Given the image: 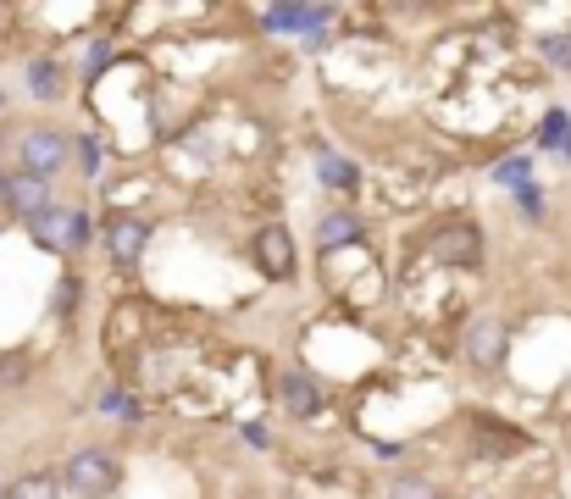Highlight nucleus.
Listing matches in <instances>:
<instances>
[{
    "label": "nucleus",
    "mask_w": 571,
    "mask_h": 499,
    "mask_svg": "<svg viewBox=\"0 0 571 499\" xmlns=\"http://www.w3.org/2000/svg\"><path fill=\"white\" fill-rule=\"evenodd\" d=\"M256 267H261L272 283L294 278V233H289L283 222H267V228L256 233Z\"/></svg>",
    "instance_id": "7"
},
{
    "label": "nucleus",
    "mask_w": 571,
    "mask_h": 499,
    "mask_svg": "<svg viewBox=\"0 0 571 499\" xmlns=\"http://www.w3.org/2000/svg\"><path fill=\"white\" fill-rule=\"evenodd\" d=\"M7 499H61V477L56 472H28V477L12 483Z\"/></svg>",
    "instance_id": "12"
},
{
    "label": "nucleus",
    "mask_w": 571,
    "mask_h": 499,
    "mask_svg": "<svg viewBox=\"0 0 571 499\" xmlns=\"http://www.w3.org/2000/svg\"><path fill=\"white\" fill-rule=\"evenodd\" d=\"M278 399H283V410L294 416V422H305V416H316L322 405H328V394H322V383H316L311 372H283Z\"/></svg>",
    "instance_id": "8"
},
{
    "label": "nucleus",
    "mask_w": 571,
    "mask_h": 499,
    "mask_svg": "<svg viewBox=\"0 0 571 499\" xmlns=\"http://www.w3.org/2000/svg\"><path fill=\"white\" fill-rule=\"evenodd\" d=\"M7 184H12V173H7V166H0V206H7Z\"/></svg>",
    "instance_id": "20"
},
{
    "label": "nucleus",
    "mask_w": 571,
    "mask_h": 499,
    "mask_svg": "<svg viewBox=\"0 0 571 499\" xmlns=\"http://www.w3.org/2000/svg\"><path fill=\"white\" fill-rule=\"evenodd\" d=\"M28 239L39 250H50V256H72V250H84L90 244V211H78V206H50L28 222Z\"/></svg>",
    "instance_id": "2"
},
{
    "label": "nucleus",
    "mask_w": 571,
    "mask_h": 499,
    "mask_svg": "<svg viewBox=\"0 0 571 499\" xmlns=\"http://www.w3.org/2000/svg\"><path fill=\"white\" fill-rule=\"evenodd\" d=\"M566 128H571V117H566V112H549V123H544V144H560Z\"/></svg>",
    "instance_id": "17"
},
{
    "label": "nucleus",
    "mask_w": 571,
    "mask_h": 499,
    "mask_svg": "<svg viewBox=\"0 0 571 499\" xmlns=\"http://www.w3.org/2000/svg\"><path fill=\"white\" fill-rule=\"evenodd\" d=\"M28 95L34 101H61V67L56 61H45V56L28 61Z\"/></svg>",
    "instance_id": "10"
},
{
    "label": "nucleus",
    "mask_w": 571,
    "mask_h": 499,
    "mask_svg": "<svg viewBox=\"0 0 571 499\" xmlns=\"http://www.w3.org/2000/svg\"><path fill=\"white\" fill-rule=\"evenodd\" d=\"M505 350H511V327L500 316H477L461 339V361L471 372H500L505 367Z\"/></svg>",
    "instance_id": "4"
},
{
    "label": "nucleus",
    "mask_w": 571,
    "mask_h": 499,
    "mask_svg": "<svg viewBox=\"0 0 571 499\" xmlns=\"http://www.w3.org/2000/svg\"><path fill=\"white\" fill-rule=\"evenodd\" d=\"M56 477H61V488H72L78 499H106V494H117L123 466H117V455H106V450H78V455H67V466H61Z\"/></svg>",
    "instance_id": "1"
},
{
    "label": "nucleus",
    "mask_w": 571,
    "mask_h": 499,
    "mask_svg": "<svg viewBox=\"0 0 571 499\" xmlns=\"http://www.w3.org/2000/svg\"><path fill=\"white\" fill-rule=\"evenodd\" d=\"M67 155H72V139L61 128H28L23 144H18V166H23L28 178H39V184H50V178L67 173Z\"/></svg>",
    "instance_id": "3"
},
{
    "label": "nucleus",
    "mask_w": 571,
    "mask_h": 499,
    "mask_svg": "<svg viewBox=\"0 0 571 499\" xmlns=\"http://www.w3.org/2000/svg\"><path fill=\"white\" fill-rule=\"evenodd\" d=\"M350 239H361V217H356V211L322 217V228H316V244H322V250H334V244H350Z\"/></svg>",
    "instance_id": "11"
},
{
    "label": "nucleus",
    "mask_w": 571,
    "mask_h": 499,
    "mask_svg": "<svg viewBox=\"0 0 571 499\" xmlns=\"http://www.w3.org/2000/svg\"><path fill=\"white\" fill-rule=\"evenodd\" d=\"M388 499H439V483L422 477V472H399V477L388 483Z\"/></svg>",
    "instance_id": "13"
},
{
    "label": "nucleus",
    "mask_w": 571,
    "mask_h": 499,
    "mask_svg": "<svg viewBox=\"0 0 571 499\" xmlns=\"http://www.w3.org/2000/svg\"><path fill=\"white\" fill-rule=\"evenodd\" d=\"M78 294H84V289H78V283H61V289H56V311L67 316V311L78 305Z\"/></svg>",
    "instance_id": "18"
},
{
    "label": "nucleus",
    "mask_w": 571,
    "mask_h": 499,
    "mask_svg": "<svg viewBox=\"0 0 571 499\" xmlns=\"http://www.w3.org/2000/svg\"><path fill=\"white\" fill-rule=\"evenodd\" d=\"M150 233H155V222H150V217H133V211L106 217V256H112L117 267H139V262H144Z\"/></svg>",
    "instance_id": "6"
},
{
    "label": "nucleus",
    "mask_w": 571,
    "mask_h": 499,
    "mask_svg": "<svg viewBox=\"0 0 571 499\" xmlns=\"http://www.w3.org/2000/svg\"><path fill=\"white\" fill-rule=\"evenodd\" d=\"M494 178H500V184H516V189H522V184H527V161H522V155H516V161H500V173H494Z\"/></svg>",
    "instance_id": "16"
},
{
    "label": "nucleus",
    "mask_w": 571,
    "mask_h": 499,
    "mask_svg": "<svg viewBox=\"0 0 571 499\" xmlns=\"http://www.w3.org/2000/svg\"><path fill=\"white\" fill-rule=\"evenodd\" d=\"M7 211L28 228L39 211H50V184H39V178H28V173H12V184H7Z\"/></svg>",
    "instance_id": "9"
},
{
    "label": "nucleus",
    "mask_w": 571,
    "mask_h": 499,
    "mask_svg": "<svg viewBox=\"0 0 571 499\" xmlns=\"http://www.w3.org/2000/svg\"><path fill=\"white\" fill-rule=\"evenodd\" d=\"M544 61L571 67V34H549V39H544Z\"/></svg>",
    "instance_id": "15"
},
{
    "label": "nucleus",
    "mask_w": 571,
    "mask_h": 499,
    "mask_svg": "<svg viewBox=\"0 0 571 499\" xmlns=\"http://www.w3.org/2000/svg\"><path fill=\"white\" fill-rule=\"evenodd\" d=\"M78 155H84V173L95 178V166H101V155H95V144H90V139H78Z\"/></svg>",
    "instance_id": "19"
},
{
    "label": "nucleus",
    "mask_w": 571,
    "mask_h": 499,
    "mask_svg": "<svg viewBox=\"0 0 571 499\" xmlns=\"http://www.w3.org/2000/svg\"><path fill=\"white\" fill-rule=\"evenodd\" d=\"M322 184H328V189H350L356 184V166L339 161V155H322Z\"/></svg>",
    "instance_id": "14"
},
{
    "label": "nucleus",
    "mask_w": 571,
    "mask_h": 499,
    "mask_svg": "<svg viewBox=\"0 0 571 499\" xmlns=\"http://www.w3.org/2000/svg\"><path fill=\"white\" fill-rule=\"evenodd\" d=\"M428 256L439 267H482V233H477V222H439L428 233Z\"/></svg>",
    "instance_id": "5"
}]
</instances>
